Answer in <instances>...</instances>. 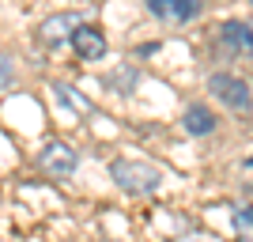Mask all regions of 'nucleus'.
<instances>
[{
    "instance_id": "obj_7",
    "label": "nucleus",
    "mask_w": 253,
    "mask_h": 242,
    "mask_svg": "<svg viewBox=\"0 0 253 242\" xmlns=\"http://www.w3.org/2000/svg\"><path fill=\"white\" fill-rule=\"evenodd\" d=\"M148 8L167 23H189L193 19V11H189L185 0H148Z\"/></svg>"
},
{
    "instance_id": "obj_9",
    "label": "nucleus",
    "mask_w": 253,
    "mask_h": 242,
    "mask_svg": "<svg viewBox=\"0 0 253 242\" xmlns=\"http://www.w3.org/2000/svg\"><path fill=\"white\" fill-rule=\"evenodd\" d=\"M53 91H57V98H61V102H68V106H72L76 114H84V117H87V114H95V106L87 102L84 95H76V87H68V84H57Z\"/></svg>"
},
{
    "instance_id": "obj_3",
    "label": "nucleus",
    "mask_w": 253,
    "mask_h": 242,
    "mask_svg": "<svg viewBox=\"0 0 253 242\" xmlns=\"http://www.w3.org/2000/svg\"><path fill=\"white\" fill-rule=\"evenodd\" d=\"M208 91L231 110H250V84L238 80V76H227V72L208 76Z\"/></svg>"
},
{
    "instance_id": "obj_2",
    "label": "nucleus",
    "mask_w": 253,
    "mask_h": 242,
    "mask_svg": "<svg viewBox=\"0 0 253 242\" xmlns=\"http://www.w3.org/2000/svg\"><path fill=\"white\" fill-rule=\"evenodd\" d=\"M34 163H38L49 178H68L76 170V163H80V155H76L68 144H61V140H49V144H42V151L34 155Z\"/></svg>"
},
{
    "instance_id": "obj_12",
    "label": "nucleus",
    "mask_w": 253,
    "mask_h": 242,
    "mask_svg": "<svg viewBox=\"0 0 253 242\" xmlns=\"http://www.w3.org/2000/svg\"><path fill=\"white\" fill-rule=\"evenodd\" d=\"M185 4H189V11H193V15H197V11H201L204 4H208V0H185Z\"/></svg>"
},
{
    "instance_id": "obj_1",
    "label": "nucleus",
    "mask_w": 253,
    "mask_h": 242,
    "mask_svg": "<svg viewBox=\"0 0 253 242\" xmlns=\"http://www.w3.org/2000/svg\"><path fill=\"white\" fill-rule=\"evenodd\" d=\"M110 178L121 186L125 193H151L159 186V174L151 163H136V159H114L110 163Z\"/></svg>"
},
{
    "instance_id": "obj_8",
    "label": "nucleus",
    "mask_w": 253,
    "mask_h": 242,
    "mask_svg": "<svg viewBox=\"0 0 253 242\" xmlns=\"http://www.w3.org/2000/svg\"><path fill=\"white\" fill-rule=\"evenodd\" d=\"M223 42L238 53H250V27L246 23H227L223 27Z\"/></svg>"
},
{
    "instance_id": "obj_6",
    "label": "nucleus",
    "mask_w": 253,
    "mask_h": 242,
    "mask_svg": "<svg viewBox=\"0 0 253 242\" xmlns=\"http://www.w3.org/2000/svg\"><path fill=\"white\" fill-rule=\"evenodd\" d=\"M181 125H185V133H189V137H208L211 129H215V114H211L208 106H189V110H185V117H181Z\"/></svg>"
},
{
    "instance_id": "obj_11",
    "label": "nucleus",
    "mask_w": 253,
    "mask_h": 242,
    "mask_svg": "<svg viewBox=\"0 0 253 242\" xmlns=\"http://www.w3.org/2000/svg\"><path fill=\"white\" fill-rule=\"evenodd\" d=\"M234 227H238V235H242V239H250V212H238V216H234Z\"/></svg>"
},
{
    "instance_id": "obj_10",
    "label": "nucleus",
    "mask_w": 253,
    "mask_h": 242,
    "mask_svg": "<svg viewBox=\"0 0 253 242\" xmlns=\"http://www.w3.org/2000/svg\"><path fill=\"white\" fill-rule=\"evenodd\" d=\"M11 80H15V72H11L8 57H0V91H8V87H11Z\"/></svg>"
},
{
    "instance_id": "obj_5",
    "label": "nucleus",
    "mask_w": 253,
    "mask_h": 242,
    "mask_svg": "<svg viewBox=\"0 0 253 242\" xmlns=\"http://www.w3.org/2000/svg\"><path fill=\"white\" fill-rule=\"evenodd\" d=\"M72 46H76V53H80L84 61H102V57H106V38H102V31L87 27V23L72 34Z\"/></svg>"
},
{
    "instance_id": "obj_4",
    "label": "nucleus",
    "mask_w": 253,
    "mask_h": 242,
    "mask_svg": "<svg viewBox=\"0 0 253 242\" xmlns=\"http://www.w3.org/2000/svg\"><path fill=\"white\" fill-rule=\"evenodd\" d=\"M80 27H84V15H80V11H61V15H49V19L42 23V42H45V46H61V42H68Z\"/></svg>"
}]
</instances>
